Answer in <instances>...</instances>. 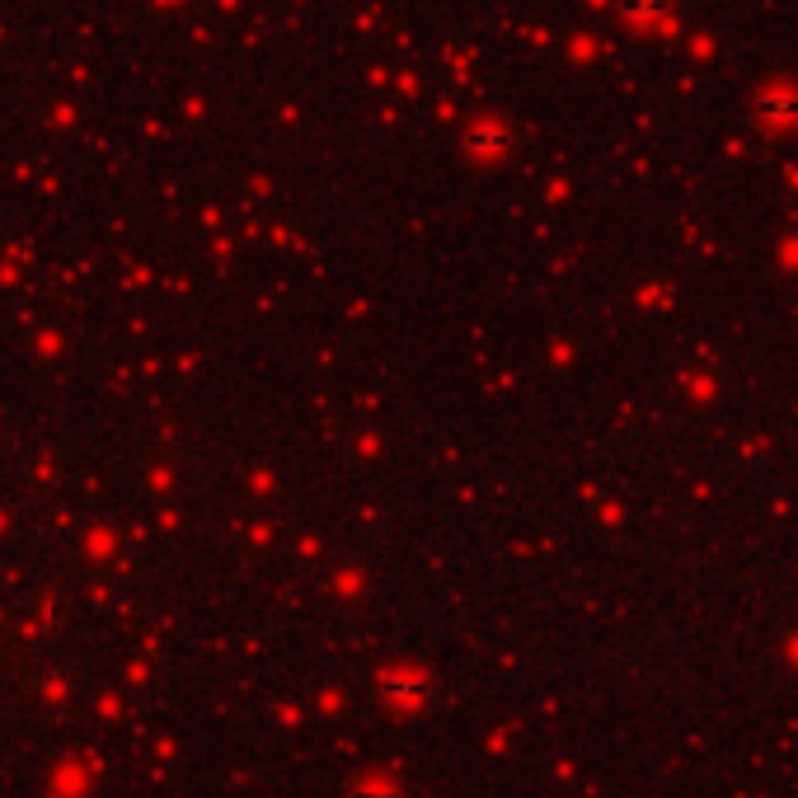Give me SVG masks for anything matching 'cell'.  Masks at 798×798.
Returning <instances> with one entry per match:
<instances>
[{
	"instance_id": "2",
	"label": "cell",
	"mask_w": 798,
	"mask_h": 798,
	"mask_svg": "<svg viewBox=\"0 0 798 798\" xmlns=\"http://www.w3.org/2000/svg\"><path fill=\"white\" fill-rule=\"evenodd\" d=\"M757 114H761L765 122H798V90H794V85L765 90L761 99H757Z\"/></svg>"
},
{
	"instance_id": "3",
	"label": "cell",
	"mask_w": 798,
	"mask_h": 798,
	"mask_svg": "<svg viewBox=\"0 0 798 798\" xmlns=\"http://www.w3.org/2000/svg\"><path fill=\"white\" fill-rule=\"evenodd\" d=\"M620 14H630V20H671V0H620Z\"/></svg>"
},
{
	"instance_id": "1",
	"label": "cell",
	"mask_w": 798,
	"mask_h": 798,
	"mask_svg": "<svg viewBox=\"0 0 798 798\" xmlns=\"http://www.w3.org/2000/svg\"><path fill=\"white\" fill-rule=\"evenodd\" d=\"M512 141H516V132L503 128V122H479V128L465 132V151L469 155H508Z\"/></svg>"
}]
</instances>
